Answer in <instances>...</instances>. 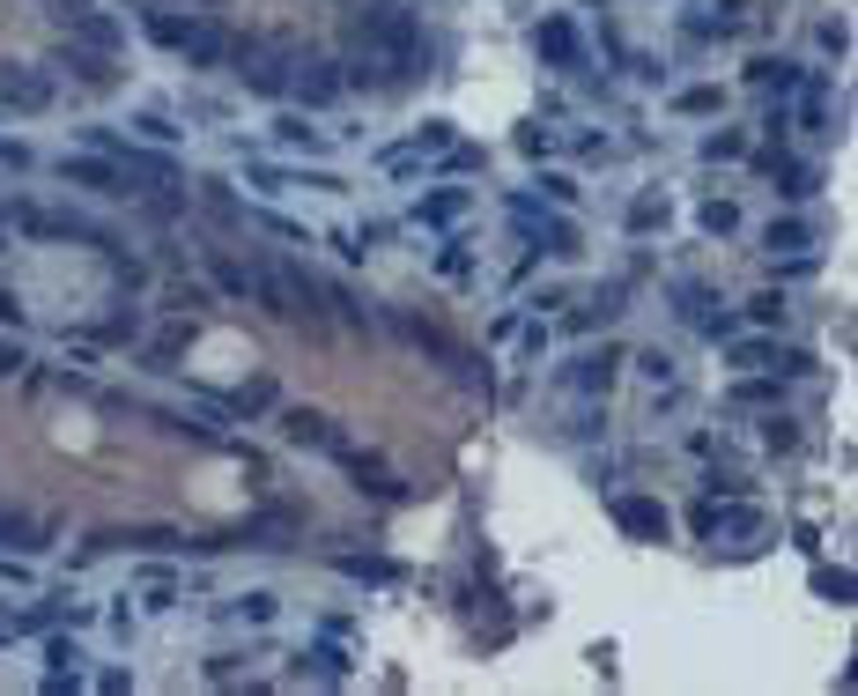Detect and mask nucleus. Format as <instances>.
<instances>
[{
    "label": "nucleus",
    "instance_id": "nucleus-24",
    "mask_svg": "<svg viewBox=\"0 0 858 696\" xmlns=\"http://www.w3.org/2000/svg\"><path fill=\"white\" fill-rule=\"evenodd\" d=\"M695 223H703L710 238H733V230H740V207L733 201H703V215H695Z\"/></svg>",
    "mask_w": 858,
    "mask_h": 696
},
{
    "label": "nucleus",
    "instance_id": "nucleus-11",
    "mask_svg": "<svg viewBox=\"0 0 858 696\" xmlns=\"http://www.w3.org/2000/svg\"><path fill=\"white\" fill-rule=\"evenodd\" d=\"M755 164H763V178H777V193H784V201H807V193L821 186V170L799 164V156H784V149H763Z\"/></svg>",
    "mask_w": 858,
    "mask_h": 696
},
{
    "label": "nucleus",
    "instance_id": "nucleus-39",
    "mask_svg": "<svg viewBox=\"0 0 858 696\" xmlns=\"http://www.w3.org/2000/svg\"><path fill=\"white\" fill-rule=\"evenodd\" d=\"M274 134H282L289 149H319V126H304V119H282Z\"/></svg>",
    "mask_w": 858,
    "mask_h": 696
},
{
    "label": "nucleus",
    "instance_id": "nucleus-33",
    "mask_svg": "<svg viewBox=\"0 0 858 696\" xmlns=\"http://www.w3.org/2000/svg\"><path fill=\"white\" fill-rule=\"evenodd\" d=\"M222 615H245V622H267V615H274V593H245V600H222Z\"/></svg>",
    "mask_w": 858,
    "mask_h": 696
},
{
    "label": "nucleus",
    "instance_id": "nucleus-49",
    "mask_svg": "<svg viewBox=\"0 0 858 696\" xmlns=\"http://www.w3.org/2000/svg\"><path fill=\"white\" fill-rule=\"evenodd\" d=\"M0 319H8V327H15V296H8V289H0Z\"/></svg>",
    "mask_w": 858,
    "mask_h": 696
},
{
    "label": "nucleus",
    "instance_id": "nucleus-7",
    "mask_svg": "<svg viewBox=\"0 0 858 696\" xmlns=\"http://www.w3.org/2000/svg\"><path fill=\"white\" fill-rule=\"evenodd\" d=\"M614 527L629 533V541H666V533H674V511H666L658 496H614Z\"/></svg>",
    "mask_w": 858,
    "mask_h": 696
},
{
    "label": "nucleus",
    "instance_id": "nucleus-31",
    "mask_svg": "<svg viewBox=\"0 0 858 696\" xmlns=\"http://www.w3.org/2000/svg\"><path fill=\"white\" fill-rule=\"evenodd\" d=\"M674 112H689V119H703V112H718V89H710V83L681 89V97H674Z\"/></svg>",
    "mask_w": 858,
    "mask_h": 696
},
{
    "label": "nucleus",
    "instance_id": "nucleus-5",
    "mask_svg": "<svg viewBox=\"0 0 858 696\" xmlns=\"http://www.w3.org/2000/svg\"><path fill=\"white\" fill-rule=\"evenodd\" d=\"M695 533L703 541H733V548H747V541H763L770 533V519L755 511V504H740V496H703V511H695Z\"/></svg>",
    "mask_w": 858,
    "mask_h": 696
},
{
    "label": "nucleus",
    "instance_id": "nucleus-10",
    "mask_svg": "<svg viewBox=\"0 0 858 696\" xmlns=\"http://www.w3.org/2000/svg\"><path fill=\"white\" fill-rule=\"evenodd\" d=\"M341 75H333V60H296V67H289V97H296V104H311V112H319V104H333V97H341Z\"/></svg>",
    "mask_w": 858,
    "mask_h": 696
},
{
    "label": "nucleus",
    "instance_id": "nucleus-35",
    "mask_svg": "<svg viewBox=\"0 0 858 696\" xmlns=\"http://www.w3.org/2000/svg\"><path fill=\"white\" fill-rule=\"evenodd\" d=\"M482 164H489V156H482V149H466V141H459V149H451V141H445V170H451V178H459V170H482Z\"/></svg>",
    "mask_w": 858,
    "mask_h": 696
},
{
    "label": "nucleus",
    "instance_id": "nucleus-1",
    "mask_svg": "<svg viewBox=\"0 0 858 696\" xmlns=\"http://www.w3.org/2000/svg\"><path fill=\"white\" fill-rule=\"evenodd\" d=\"M356 45H363V67L408 75L414 60H422V23H414V8H400V0H370L363 15H356Z\"/></svg>",
    "mask_w": 858,
    "mask_h": 696
},
{
    "label": "nucleus",
    "instance_id": "nucleus-29",
    "mask_svg": "<svg viewBox=\"0 0 858 696\" xmlns=\"http://www.w3.org/2000/svg\"><path fill=\"white\" fill-rule=\"evenodd\" d=\"M133 134H141V141H178L185 126L170 119V112H141V119H133Z\"/></svg>",
    "mask_w": 858,
    "mask_h": 696
},
{
    "label": "nucleus",
    "instance_id": "nucleus-42",
    "mask_svg": "<svg viewBox=\"0 0 858 696\" xmlns=\"http://www.w3.org/2000/svg\"><path fill=\"white\" fill-rule=\"evenodd\" d=\"M437 267H445V275H474V252H466V245H445V252H437Z\"/></svg>",
    "mask_w": 858,
    "mask_h": 696
},
{
    "label": "nucleus",
    "instance_id": "nucleus-14",
    "mask_svg": "<svg viewBox=\"0 0 858 696\" xmlns=\"http://www.w3.org/2000/svg\"><path fill=\"white\" fill-rule=\"evenodd\" d=\"M430 230H451L459 215H466V186H437V193H422V207H414Z\"/></svg>",
    "mask_w": 858,
    "mask_h": 696
},
{
    "label": "nucleus",
    "instance_id": "nucleus-8",
    "mask_svg": "<svg viewBox=\"0 0 858 696\" xmlns=\"http://www.w3.org/2000/svg\"><path fill=\"white\" fill-rule=\"evenodd\" d=\"M60 186H82V193H126L119 164H112L104 149H89V156H60Z\"/></svg>",
    "mask_w": 858,
    "mask_h": 696
},
{
    "label": "nucleus",
    "instance_id": "nucleus-48",
    "mask_svg": "<svg viewBox=\"0 0 858 696\" xmlns=\"http://www.w3.org/2000/svg\"><path fill=\"white\" fill-rule=\"evenodd\" d=\"M30 364V356H23V341H0V378H8V370H23Z\"/></svg>",
    "mask_w": 858,
    "mask_h": 696
},
{
    "label": "nucleus",
    "instance_id": "nucleus-37",
    "mask_svg": "<svg viewBox=\"0 0 858 696\" xmlns=\"http://www.w3.org/2000/svg\"><path fill=\"white\" fill-rule=\"evenodd\" d=\"M740 149H747V141H740V134H710V141H703V156H710V164H733Z\"/></svg>",
    "mask_w": 858,
    "mask_h": 696
},
{
    "label": "nucleus",
    "instance_id": "nucleus-6",
    "mask_svg": "<svg viewBox=\"0 0 858 696\" xmlns=\"http://www.w3.org/2000/svg\"><path fill=\"white\" fill-rule=\"evenodd\" d=\"M533 52H540V67H555V75H577V67H585V38H577L571 15H548V23L533 30Z\"/></svg>",
    "mask_w": 858,
    "mask_h": 696
},
{
    "label": "nucleus",
    "instance_id": "nucleus-15",
    "mask_svg": "<svg viewBox=\"0 0 858 696\" xmlns=\"http://www.w3.org/2000/svg\"><path fill=\"white\" fill-rule=\"evenodd\" d=\"M296 674H319V682H348V674H356V659L341 653V645H311V653H296Z\"/></svg>",
    "mask_w": 858,
    "mask_h": 696
},
{
    "label": "nucleus",
    "instance_id": "nucleus-2",
    "mask_svg": "<svg viewBox=\"0 0 858 696\" xmlns=\"http://www.w3.org/2000/svg\"><path fill=\"white\" fill-rule=\"evenodd\" d=\"M319 275H304V260H252V296L274 312V319H296V327H326V304H319Z\"/></svg>",
    "mask_w": 858,
    "mask_h": 696
},
{
    "label": "nucleus",
    "instance_id": "nucleus-19",
    "mask_svg": "<svg viewBox=\"0 0 858 696\" xmlns=\"http://www.w3.org/2000/svg\"><path fill=\"white\" fill-rule=\"evenodd\" d=\"M0 541H8V548H23V556L52 548V533H44V527H30V519H15V511H0Z\"/></svg>",
    "mask_w": 858,
    "mask_h": 696
},
{
    "label": "nucleus",
    "instance_id": "nucleus-20",
    "mask_svg": "<svg viewBox=\"0 0 858 696\" xmlns=\"http://www.w3.org/2000/svg\"><path fill=\"white\" fill-rule=\"evenodd\" d=\"M747 83H755V89H777V97H792V89H799V67H792V60H755V67H747Z\"/></svg>",
    "mask_w": 858,
    "mask_h": 696
},
{
    "label": "nucleus",
    "instance_id": "nucleus-25",
    "mask_svg": "<svg viewBox=\"0 0 858 696\" xmlns=\"http://www.w3.org/2000/svg\"><path fill=\"white\" fill-rule=\"evenodd\" d=\"M629 230H637V238H652V230H666V201H658V193H644V201L629 207Z\"/></svg>",
    "mask_w": 858,
    "mask_h": 696
},
{
    "label": "nucleus",
    "instance_id": "nucleus-13",
    "mask_svg": "<svg viewBox=\"0 0 858 696\" xmlns=\"http://www.w3.org/2000/svg\"><path fill=\"white\" fill-rule=\"evenodd\" d=\"M607 378H614V349H592V356H577V364L563 370L571 393H607Z\"/></svg>",
    "mask_w": 858,
    "mask_h": 696
},
{
    "label": "nucleus",
    "instance_id": "nucleus-41",
    "mask_svg": "<svg viewBox=\"0 0 858 696\" xmlns=\"http://www.w3.org/2000/svg\"><path fill=\"white\" fill-rule=\"evenodd\" d=\"M252 186H259V193H289V170H274V164H252Z\"/></svg>",
    "mask_w": 858,
    "mask_h": 696
},
{
    "label": "nucleus",
    "instance_id": "nucleus-32",
    "mask_svg": "<svg viewBox=\"0 0 858 696\" xmlns=\"http://www.w3.org/2000/svg\"><path fill=\"white\" fill-rule=\"evenodd\" d=\"M141 608H178V585H170V571H149V585H141Z\"/></svg>",
    "mask_w": 858,
    "mask_h": 696
},
{
    "label": "nucleus",
    "instance_id": "nucleus-40",
    "mask_svg": "<svg viewBox=\"0 0 858 696\" xmlns=\"http://www.w3.org/2000/svg\"><path fill=\"white\" fill-rule=\"evenodd\" d=\"M0 170H30V149L15 134H0Z\"/></svg>",
    "mask_w": 858,
    "mask_h": 696
},
{
    "label": "nucleus",
    "instance_id": "nucleus-44",
    "mask_svg": "<svg viewBox=\"0 0 858 696\" xmlns=\"http://www.w3.org/2000/svg\"><path fill=\"white\" fill-rule=\"evenodd\" d=\"M792 438H799L792 415H770V422H763V445H792Z\"/></svg>",
    "mask_w": 858,
    "mask_h": 696
},
{
    "label": "nucleus",
    "instance_id": "nucleus-17",
    "mask_svg": "<svg viewBox=\"0 0 858 696\" xmlns=\"http://www.w3.org/2000/svg\"><path fill=\"white\" fill-rule=\"evenodd\" d=\"M0 97H8L15 112H44V104H52V83H44V75H0Z\"/></svg>",
    "mask_w": 858,
    "mask_h": 696
},
{
    "label": "nucleus",
    "instance_id": "nucleus-16",
    "mask_svg": "<svg viewBox=\"0 0 858 696\" xmlns=\"http://www.w3.org/2000/svg\"><path fill=\"white\" fill-rule=\"evenodd\" d=\"M67 23H75V38H82L89 52H119V45H126V30H119V23H104L97 8H75Z\"/></svg>",
    "mask_w": 858,
    "mask_h": 696
},
{
    "label": "nucleus",
    "instance_id": "nucleus-47",
    "mask_svg": "<svg viewBox=\"0 0 858 696\" xmlns=\"http://www.w3.org/2000/svg\"><path fill=\"white\" fill-rule=\"evenodd\" d=\"M238 408H245V415H259V408H274V385H267V378H259V385H252V393H245V401H238Z\"/></svg>",
    "mask_w": 858,
    "mask_h": 696
},
{
    "label": "nucleus",
    "instance_id": "nucleus-45",
    "mask_svg": "<svg viewBox=\"0 0 858 696\" xmlns=\"http://www.w3.org/2000/svg\"><path fill=\"white\" fill-rule=\"evenodd\" d=\"M703 490H710V496H747V474H710Z\"/></svg>",
    "mask_w": 858,
    "mask_h": 696
},
{
    "label": "nucleus",
    "instance_id": "nucleus-36",
    "mask_svg": "<svg viewBox=\"0 0 858 696\" xmlns=\"http://www.w3.org/2000/svg\"><path fill=\"white\" fill-rule=\"evenodd\" d=\"M799 126H807V134H829V104H821V89H807V104H799Z\"/></svg>",
    "mask_w": 858,
    "mask_h": 696
},
{
    "label": "nucleus",
    "instance_id": "nucleus-50",
    "mask_svg": "<svg viewBox=\"0 0 858 696\" xmlns=\"http://www.w3.org/2000/svg\"><path fill=\"white\" fill-rule=\"evenodd\" d=\"M60 8H67V15H75V8H97V0H60Z\"/></svg>",
    "mask_w": 858,
    "mask_h": 696
},
{
    "label": "nucleus",
    "instance_id": "nucleus-9",
    "mask_svg": "<svg viewBox=\"0 0 858 696\" xmlns=\"http://www.w3.org/2000/svg\"><path fill=\"white\" fill-rule=\"evenodd\" d=\"M282 438H289V445H311V452H333V459L348 452V438L333 430V415H319V408H289L282 415Z\"/></svg>",
    "mask_w": 858,
    "mask_h": 696
},
{
    "label": "nucleus",
    "instance_id": "nucleus-23",
    "mask_svg": "<svg viewBox=\"0 0 858 696\" xmlns=\"http://www.w3.org/2000/svg\"><path fill=\"white\" fill-rule=\"evenodd\" d=\"M733 370H777V341H733Z\"/></svg>",
    "mask_w": 858,
    "mask_h": 696
},
{
    "label": "nucleus",
    "instance_id": "nucleus-34",
    "mask_svg": "<svg viewBox=\"0 0 858 696\" xmlns=\"http://www.w3.org/2000/svg\"><path fill=\"white\" fill-rule=\"evenodd\" d=\"M733 401H747V408H763V401H777V385L770 378H763V370H747V378H740V393Z\"/></svg>",
    "mask_w": 858,
    "mask_h": 696
},
{
    "label": "nucleus",
    "instance_id": "nucleus-3",
    "mask_svg": "<svg viewBox=\"0 0 858 696\" xmlns=\"http://www.w3.org/2000/svg\"><path fill=\"white\" fill-rule=\"evenodd\" d=\"M141 30L164 45V52H185L193 67H230V52H238V38H230L222 23H207V15H170V8H149V15H141Z\"/></svg>",
    "mask_w": 858,
    "mask_h": 696
},
{
    "label": "nucleus",
    "instance_id": "nucleus-38",
    "mask_svg": "<svg viewBox=\"0 0 858 696\" xmlns=\"http://www.w3.org/2000/svg\"><path fill=\"white\" fill-rule=\"evenodd\" d=\"M747 319H755V327H784V296H755Z\"/></svg>",
    "mask_w": 858,
    "mask_h": 696
},
{
    "label": "nucleus",
    "instance_id": "nucleus-26",
    "mask_svg": "<svg viewBox=\"0 0 858 696\" xmlns=\"http://www.w3.org/2000/svg\"><path fill=\"white\" fill-rule=\"evenodd\" d=\"M60 615H67V593H52L44 608H23V615H15V622H8V630H52Z\"/></svg>",
    "mask_w": 858,
    "mask_h": 696
},
{
    "label": "nucleus",
    "instance_id": "nucleus-12",
    "mask_svg": "<svg viewBox=\"0 0 858 696\" xmlns=\"http://www.w3.org/2000/svg\"><path fill=\"white\" fill-rule=\"evenodd\" d=\"M341 467H348V474H356V490L377 496V504H400V496H408V482H400V474H385V467H377V459H363L356 445L341 452Z\"/></svg>",
    "mask_w": 858,
    "mask_h": 696
},
{
    "label": "nucleus",
    "instance_id": "nucleus-46",
    "mask_svg": "<svg viewBox=\"0 0 858 696\" xmlns=\"http://www.w3.org/2000/svg\"><path fill=\"white\" fill-rule=\"evenodd\" d=\"M637 370H644V378H674V356H658V349H644V356H637Z\"/></svg>",
    "mask_w": 858,
    "mask_h": 696
},
{
    "label": "nucleus",
    "instance_id": "nucleus-27",
    "mask_svg": "<svg viewBox=\"0 0 858 696\" xmlns=\"http://www.w3.org/2000/svg\"><path fill=\"white\" fill-rule=\"evenodd\" d=\"M333 564H341L348 578H363V585H385V578H393V564H385V556H333Z\"/></svg>",
    "mask_w": 858,
    "mask_h": 696
},
{
    "label": "nucleus",
    "instance_id": "nucleus-30",
    "mask_svg": "<svg viewBox=\"0 0 858 696\" xmlns=\"http://www.w3.org/2000/svg\"><path fill=\"white\" fill-rule=\"evenodd\" d=\"M178 349H185V327L156 333V341H149V370H170V364H178Z\"/></svg>",
    "mask_w": 858,
    "mask_h": 696
},
{
    "label": "nucleus",
    "instance_id": "nucleus-28",
    "mask_svg": "<svg viewBox=\"0 0 858 696\" xmlns=\"http://www.w3.org/2000/svg\"><path fill=\"white\" fill-rule=\"evenodd\" d=\"M815 593H829V600H836V608H851V571H844V564H836V571H815Z\"/></svg>",
    "mask_w": 858,
    "mask_h": 696
},
{
    "label": "nucleus",
    "instance_id": "nucleus-18",
    "mask_svg": "<svg viewBox=\"0 0 858 696\" xmlns=\"http://www.w3.org/2000/svg\"><path fill=\"white\" fill-rule=\"evenodd\" d=\"M60 60H67V67H75V75H82L89 89H112V83H119V67H112V52H82V45H67Z\"/></svg>",
    "mask_w": 858,
    "mask_h": 696
},
{
    "label": "nucleus",
    "instance_id": "nucleus-43",
    "mask_svg": "<svg viewBox=\"0 0 858 696\" xmlns=\"http://www.w3.org/2000/svg\"><path fill=\"white\" fill-rule=\"evenodd\" d=\"M518 149H526V156H548V149H555V134H548V126H526V134H518Z\"/></svg>",
    "mask_w": 858,
    "mask_h": 696
},
{
    "label": "nucleus",
    "instance_id": "nucleus-22",
    "mask_svg": "<svg viewBox=\"0 0 858 696\" xmlns=\"http://www.w3.org/2000/svg\"><path fill=\"white\" fill-rule=\"evenodd\" d=\"M201 201H207V215H215V223H245V207H238V193H230L222 178H201Z\"/></svg>",
    "mask_w": 858,
    "mask_h": 696
},
{
    "label": "nucleus",
    "instance_id": "nucleus-21",
    "mask_svg": "<svg viewBox=\"0 0 858 696\" xmlns=\"http://www.w3.org/2000/svg\"><path fill=\"white\" fill-rule=\"evenodd\" d=\"M763 245H770V252H807V245H815V230H807L799 215H777V223H770V238H763Z\"/></svg>",
    "mask_w": 858,
    "mask_h": 696
},
{
    "label": "nucleus",
    "instance_id": "nucleus-4",
    "mask_svg": "<svg viewBox=\"0 0 858 696\" xmlns=\"http://www.w3.org/2000/svg\"><path fill=\"white\" fill-rule=\"evenodd\" d=\"M503 215H511V230H518L533 252H555V260H571V252H577V223H571V215H555V207H540L533 193H511Z\"/></svg>",
    "mask_w": 858,
    "mask_h": 696
}]
</instances>
